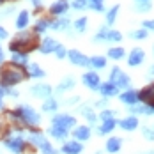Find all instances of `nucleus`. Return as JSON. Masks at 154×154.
<instances>
[{"label": "nucleus", "instance_id": "1", "mask_svg": "<svg viewBox=\"0 0 154 154\" xmlns=\"http://www.w3.org/2000/svg\"><path fill=\"white\" fill-rule=\"evenodd\" d=\"M27 69L16 64H5L0 71V87L4 89H13L14 85H18L23 78H27Z\"/></svg>", "mask_w": 154, "mask_h": 154}, {"label": "nucleus", "instance_id": "2", "mask_svg": "<svg viewBox=\"0 0 154 154\" xmlns=\"http://www.w3.org/2000/svg\"><path fill=\"white\" fill-rule=\"evenodd\" d=\"M37 48V37L34 32H29V30H23L20 32L18 35L14 37V41L9 43V50L16 53V51H21V53H30L32 50Z\"/></svg>", "mask_w": 154, "mask_h": 154}, {"label": "nucleus", "instance_id": "3", "mask_svg": "<svg viewBox=\"0 0 154 154\" xmlns=\"http://www.w3.org/2000/svg\"><path fill=\"white\" fill-rule=\"evenodd\" d=\"M14 112L20 115V119L23 121L25 128H35V126H39V122H41V115H39L32 106H29V105L18 106Z\"/></svg>", "mask_w": 154, "mask_h": 154}, {"label": "nucleus", "instance_id": "4", "mask_svg": "<svg viewBox=\"0 0 154 154\" xmlns=\"http://www.w3.org/2000/svg\"><path fill=\"white\" fill-rule=\"evenodd\" d=\"M18 135H7L5 140H4V145H5V149H9L11 152L14 154H21L25 151V145H27V142L23 140L21 137V131H16Z\"/></svg>", "mask_w": 154, "mask_h": 154}, {"label": "nucleus", "instance_id": "5", "mask_svg": "<svg viewBox=\"0 0 154 154\" xmlns=\"http://www.w3.org/2000/svg\"><path fill=\"white\" fill-rule=\"evenodd\" d=\"M110 83H113L117 89H129V85H131V80L129 76L122 73V69L121 67H112V71H110V80H108Z\"/></svg>", "mask_w": 154, "mask_h": 154}, {"label": "nucleus", "instance_id": "6", "mask_svg": "<svg viewBox=\"0 0 154 154\" xmlns=\"http://www.w3.org/2000/svg\"><path fill=\"white\" fill-rule=\"evenodd\" d=\"M51 126H57V128H62L66 131H69L71 128L76 126V119L73 115H67V113H59L51 119Z\"/></svg>", "mask_w": 154, "mask_h": 154}, {"label": "nucleus", "instance_id": "7", "mask_svg": "<svg viewBox=\"0 0 154 154\" xmlns=\"http://www.w3.org/2000/svg\"><path fill=\"white\" fill-rule=\"evenodd\" d=\"M82 82H83V85H85L87 89H91V91H99V87H101L99 75H97V73H94V71L85 73V75L82 76Z\"/></svg>", "mask_w": 154, "mask_h": 154}, {"label": "nucleus", "instance_id": "8", "mask_svg": "<svg viewBox=\"0 0 154 154\" xmlns=\"http://www.w3.org/2000/svg\"><path fill=\"white\" fill-rule=\"evenodd\" d=\"M138 101H143L147 106L152 108V112H154V82L138 92Z\"/></svg>", "mask_w": 154, "mask_h": 154}, {"label": "nucleus", "instance_id": "9", "mask_svg": "<svg viewBox=\"0 0 154 154\" xmlns=\"http://www.w3.org/2000/svg\"><path fill=\"white\" fill-rule=\"evenodd\" d=\"M67 59L73 62L75 66H82V67H87V66H89V57L83 55V53L78 51V50H69V51H67Z\"/></svg>", "mask_w": 154, "mask_h": 154}, {"label": "nucleus", "instance_id": "10", "mask_svg": "<svg viewBox=\"0 0 154 154\" xmlns=\"http://www.w3.org/2000/svg\"><path fill=\"white\" fill-rule=\"evenodd\" d=\"M30 94L35 96V97H45V99H48L51 96V87L48 83H37V85L30 87Z\"/></svg>", "mask_w": 154, "mask_h": 154}, {"label": "nucleus", "instance_id": "11", "mask_svg": "<svg viewBox=\"0 0 154 154\" xmlns=\"http://www.w3.org/2000/svg\"><path fill=\"white\" fill-rule=\"evenodd\" d=\"M69 9V2L67 0H57L50 5V14L53 16H64Z\"/></svg>", "mask_w": 154, "mask_h": 154}, {"label": "nucleus", "instance_id": "12", "mask_svg": "<svg viewBox=\"0 0 154 154\" xmlns=\"http://www.w3.org/2000/svg\"><path fill=\"white\" fill-rule=\"evenodd\" d=\"M143 59H145L143 50H142V48H133L131 53L128 55V64H129L131 67H135V66H140V64L143 62Z\"/></svg>", "mask_w": 154, "mask_h": 154}, {"label": "nucleus", "instance_id": "13", "mask_svg": "<svg viewBox=\"0 0 154 154\" xmlns=\"http://www.w3.org/2000/svg\"><path fill=\"white\" fill-rule=\"evenodd\" d=\"M57 48H59V43H57L53 37H46V39L41 41V45H39V51L45 53V55H48V53H55Z\"/></svg>", "mask_w": 154, "mask_h": 154}, {"label": "nucleus", "instance_id": "14", "mask_svg": "<svg viewBox=\"0 0 154 154\" xmlns=\"http://www.w3.org/2000/svg\"><path fill=\"white\" fill-rule=\"evenodd\" d=\"M82 151H83V145L76 140H69V142H66L62 145V152L64 154H80Z\"/></svg>", "mask_w": 154, "mask_h": 154}, {"label": "nucleus", "instance_id": "15", "mask_svg": "<svg viewBox=\"0 0 154 154\" xmlns=\"http://www.w3.org/2000/svg\"><path fill=\"white\" fill-rule=\"evenodd\" d=\"M73 137L76 138V142L80 140V143L85 142V140H89L91 138V128L89 126H76L73 129Z\"/></svg>", "mask_w": 154, "mask_h": 154}, {"label": "nucleus", "instance_id": "16", "mask_svg": "<svg viewBox=\"0 0 154 154\" xmlns=\"http://www.w3.org/2000/svg\"><path fill=\"white\" fill-rule=\"evenodd\" d=\"M119 99L122 101L124 105L135 106V105L138 103V92H137V91H126V92L121 94V97H119Z\"/></svg>", "mask_w": 154, "mask_h": 154}, {"label": "nucleus", "instance_id": "17", "mask_svg": "<svg viewBox=\"0 0 154 154\" xmlns=\"http://www.w3.org/2000/svg\"><path fill=\"white\" fill-rule=\"evenodd\" d=\"M119 128H122L124 131H135V129L138 128V119H137L135 115L126 117V119H122V121L119 122Z\"/></svg>", "mask_w": 154, "mask_h": 154}, {"label": "nucleus", "instance_id": "18", "mask_svg": "<svg viewBox=\"0 0 154 154\" xmlns=\"http://www.w3.org/2000/svg\"><path fill=\"white\" fill-rule=\"evenodd\" d=\"M29 21H30V14H29V11H20V14L16 18V29L18 30H25L27 27H29Z\"/></svg>", "mask_w": 154, "mask_h": 154}, {"label": "nucleus", "instance_id": "19", "mask_svg": "<svg viewBox=\"0 0 154 154\" xmlns=\"http://www.w3.org/2000/svg\"><path fill=\"white\" fill-rule=\"evenodd\" d=\"M121 147H122V140L119 137H112V138L106 140V151L110 154H117L121 151Z\"/></svg>", "mask_w": 154, "mask_h": 154}, {"label": "nucleus", "instance_id": "20", "mask_svg": "<svg viewBox=\"0 0 154 154\" xmlns=\"http://www.w3.org/2000/svg\"><path fill=\"white\" fill-rule=\"evenodd\" d=\"M99 92L103 94L105 97H112V96H115V94L119 92V89L113 85V83H110V82H106V83H101V87H99Z\"/></svg>", "mask_w": 154, "mask_h": 154}, {"label": "nucleus", "instance_id": "21", "mask_svg": "<svg viewBox=\"0 0 154 154\" xmlns=\"http://www.w3.org/2000/svg\"><path fill=\"white\" fill-rule=\"evenodd\" d=\"M117 126V121L115 119H110V121H103V124L97 128V133L99 135H106V133H112Z\"/></svg>", "mask_w": 154, "mask_h": 154}, {"label": "nucleus", "instance_id": "22", "mask_svg": "<svg viewBox=\"0 0 154 154\" xmlns=\"http://www.w3.org/2000/svg\"><path fill=\"white\" fill-rule=\"evenodd\" d=\"M48 133H50L55 140H66L67 135H69V131H66V129H62V128H57V126H51V128L48 129Z\"/></svg>", "mask_w": 154, "mask_h": 154}, {"label": "nucleus", "instance_id": "23", "mask_svg": "<svg viewBox=\"0 0 154 154\" xmlns=\"http://www.w3.org/2000/svg\"><path fill=\"white\" fill-rule=\"evenodd\" d=\"M11 60H13V64H16V66L25 67V66L29 64V55H27V53H21V51H16V53H13Z\"/></svg>", "mask_w": 154, "mask_h": 154}, {"label": "nucleus", "instance_id": "24", "mask_svg": "<svg viewBox=\"0 0 154 154\" xmlns=\"http://www.w3.org/2000/svg\"><path fill=\"white\" fill-rule=\"evenodd\" d=\"M27 75L30 78H43L45 76V71L41 69L39 64H30V66L27 67Z\"/></svg>", "mask_w": 154, "mask_h": 154}, {"label": "nucleus", "instance_id": "25", "mask_svg": "<svg viewBox=\"0 0 154 154\" xmlns=\"http://www.w3.org/2000/svg\"><path fill=\"white\" fill-rule=\"evenodd\" d=\"M57 108H59V103H57L55 97H48L46 101L43 103V112H46V113H53V112H57Z\"/></svg>", "mask_w": 154, "mask_h": 154}, {"label": "nucleus", "instance_id": "26", "mask_svg": "<svg viewBox=\"0 0 154 154\" xmlns=\"http://www.w3.org/2000/svg\"><path fill=\"white\" fill-rule=\"evenodd\" d=\"M50 20H45V18H41V20H37L35 21V27H34V34H43V32H46L50 29Z\"/></svg>", "mask_w": 154, "mask_h": 154}, {"label": "nucleus", "instance_id": "27", "mask_svg": "<svg viewBox=\"0 0 154 154\" xmlns=\"http://www.w3.org/2000/svg\"><path fill=\"white\" fill-rule=\"evenodd\" d=\"M80 113H82V115H83L91 124H96V121H97V115L92 112V108L91 106H82L80 108Z\"/></svg>", "mask_w": 154, "mask_h": 154}, {"label": "nucleus", "instance_id": "28", "mask_svg": "<svg viewBox=\"0 0 154 154\" xmlns=\"http://www.w3.org/2000/svg\"><path fill=\"white\" fill-rule=\"evenodd\" d=\"M89 66H92L94 69H103L106 66V59L101 57V55H96L92 59H89Z\"/></svg>", "mask_w": 154, "mask_h": 154}, {"label": "nucleus", "instance_id": "29", "mask_svg": "<svg viewBox=\"0 0 154 154\" xmlns=\"http://www.w3.org/2000/svg\"><path fill=\"white\" fill-rule=\"evenodd\" d=\"M124 55H126L124 48H110V50H108V57H110L112 60H121Z\"/></svg>", "mask_w": 154, "mask_h": 154}, {"label": "nucleus", "instance_id": "30", "mask_svg": "<svg viewBox=\"0 0 154 154\" xmlns=\"http://www.w3.org/2000/svg\"><path fill=\"white\" fill-rule=\"evenodd\" d=\"M50 27H51L53 30H64V29L69 27V20H67V18H60V20H57V21H51Z\"/></svg>", "mask_w": 154, "mask_h": 154}, {"label": "nucleus", "instance_id": "31", "mask_svg": "<svg viewBox=\"0 0 154 154\" xmlns=\"http://www.w3.org/2000/svg\"><path fill=\"white\" fill-rule=\"evenodd\" d=\"M73 87H75V80L71 76H67L60 82V85L57 87V91H59V92H64V91H69V89H73Z\"/></svg>", "mask_w": 154, "mask_h": 154}, {"label": "nucleus", "instance_id": "32", "mask_svg": "<svg viewBox=\"0 0 154 154\" xmlns=\"http://www.w3.org/2000/svg\"><path fill=\"white\" fill-rule=\"evenodd\" d=\"M105 41H110V43H119V41H122V34H121L119 30H108Z\"/></svg>", "mask_w": 154, "mask_h": 154}, {"label": "nucleus", "instance_id": "33", "mask_svg": "<svg viewBox=\"0 0 154 154\" xmlns=\"http://www.w3.org/2000/svg\"><path fill=\"white\" fill-rule=\"evenodd\" d=\"M7 135H11V128H9L7 122H5V117L0 115V140L5 138Z\"/></svg>", "mask_w": 154, "mask_h": 154}, {"label": "nucleus", "instance_id": "34", "mask_svg": "<svg viewBox=\"0 0 154 154\" xmlns=\"http://www.w3.org/2000/svg\"><path fill=\"white\" fill-rule=\"evenodd\" d=\"M117 13H119V5H113V7L106 13V23L108 25H113V23H115V20H117Z\"/></svg>", "mask_w": 154, "mask_h": 154}, {"label": "nucleus", "instance_id": "35", "mask_svg": "<svg viewBox=\"0 0 154 154\" xmlns=\"http://www.w3.org/2000/svg\"><path fill=\"white\" fill-rule=\"evenodd\" d=\"M75 30L80 32V34L87 30V18H78L76 21H75Z\"/></svg>", "mask_w": 154, "mask_h": 154}, {"label": "nucleus", "instance_id": "36", "mask_svg": "<svg viewBox=\"0 0 154 154\" xmlns=\"http://www.w3.org/2000/svg\"><path fill=\"white\" fill-rule=\"evenodd\" d=\"M135 9L138 13H147V11H151V2H137Z\"/></svg>", "mask_w": 154, "mask_h": 154}, {"label": "nucleus", "instance_id": "37", "mask_svg": "<svg viewBox=\"0 0 154 154\" xmlns=\"http://www.w3.org/2000/svg\"><path fill=\"white\" fill-rule=\"evenodd\" d=\"M142 133H143L145 140H149V142H152V140H154V128L143 126V128H142Z\"/></svg>", "mask_w": 154, "mask_h": 154}, {"label": "nucleus", "instance_id": "38", "mask_svg": "<svg viewBox=\"0 0 154 154\" xmlns=\"http://www.w3.org/2000/svg\"><path fill=\"white\" fill-rule=\"evenodd\" d=\"M106 32H108V27H101V30H99L97 34H96V35H94V43L105 41V37H106Z\"/></svg>", "mask_w": 154, "mask_h": 154}, {"label": "nucleus", "instance_id": "39", "mask_svg": "<svg viewBox=\"0 0 154 154\" xmlns=\"http://www.w3.org/2000/svg\"><path fill=\"white\" fill-rule=\"evenodd\" d=\"M99 117H101L103 121H110V119H115V110H103V112L99 113Z\"/></svg>", "mask_w": 154, "mask_h": 154}, {"label": "nucleus", "instance_id": "40", "mask_svg": "<svg viewBox=\"0 0 154 154\" xmlns=\"http://www.w3.org/2000/svg\"><path fill=\"white\" fill-rule=\"evenodd\" d=\"M39 151H41L43 154H57V151H55V147H53V145H51L50 142H46V143H45V145H43V147H41Z\"/></svg>", "mask_w": 154, "mask_h": 154}, {"label": "nucleus", "instance_id": "41", "mask_svg": "<svg viewBox=\"0 0 154 154\" xmlns=\"http://www.w3.org/2000/svg\"><path fill=\"white\" fill-rule=\"evenodd\" d=\"M73 9H85L89 7V0H73Z\"/></svg>", "mask_w": 154, "mask_h": 154}, {"label": "nucleus", "instance_id": "42", "mask_svg": "<svg viewBox=\"0 0 154 154\" xmlns=\"http://www.w3.org/2000/svg\"><path fill=\"white\" fill-rule=\"evenodd\" d=\"M133 39H145L147 37V30H143V29H140V30H133L129 34Z\"/></svg>", "mask_w": 154, "mask_h": 154}, {"label": "nucleus", "instance_id": "43", "mask_svg": "<svg viewBox=\"0 0 154 154\" xmlns=\"http://www.w3.org/2000/svg\"><path fill=\"white\" fill-rule=\"evenodd\" d=\"M55 55H57V59H66V57H67V50L59 45V48L55 50Z\"/></svg>", "mask_w": 154, "mask_h": 154}, {"label": "nucleus", "instance_id": "44", "mask_svg": "<svg viewBox=\"0 0 154 154\" xmlns=\"http://www.w3.org/2000/svg\"><path fill=\"white\" fill-rule=\"evenodd\" d=\"M142 25H143V30H152L154 32V20H145Z\"/></svg>", "mask_w": 154, "mask_h": 154}, {"label": "nucleus", "instance_id": "45", "mask_svg": "<svg viewBox=\"0 0 154 154\" xmlns=\"http://www.w3.org/2000/svg\"><path fill=\"white\" fill-rule=\"evenodd\" d=\"M89 7L94 9V11H97V13H103L105 11V5L103 4H89Z\"/></svg>", "mask_w": 154, "mask_h": 154}, {"label": "nucleus", "instance_id": "46", "mask_svg": "<svg viewBox=\"0 0 154 154\" xmlns=\"http://www.w3.org/2000/svg\"><path fill=\"white\" fill-rule=\"evenodd\" d=\"M7 96H11V97H18V92H16L14 89H4Z\"/></svg>", "mask_w": 154, "mask_h": 154}, {"label": "nucleus", "instance_id": "47", "mask_svg": "<svg viewBox=\"0 0 154 154\" xmlns=\"http://www.w3.org/2000/svg\"><path fill=\"white\" fill-rule=\"evenodd\" d=\"M66 105H75V103H78V97H71V99H67V101H64Z\"/></svg>", "mask_w": 154, "mask_h": 154}, {"label": "nucleus", "instance_id": "48", "mask_svg": "<svg viewBox=\"0 0 154 154\" xmlns=\"http://www.w3.org/2000/svg\"><path fill=\"white\" fill-rule=\"evenodd\" d=\"M5 37H7V32H5V29H2V27H0V41H2V39H5Z\"/></svg>", "mask_w": 154, "mask_h": 154}, {"label": "nucleus", "instance_id": "49", "mask_svg": "<svg viewBox=\"0 0 154 154\" xmlns=\"http://www.w3.org/2000/svg\"><path fill=\"white\" fill-rule=\"evenodd\" d=\"M30 2L34 4V7H37V9H39V7L43 5V4H41V0H30Z\"/></svg>", "mask_w": 154, "mask_h": 154}, {"label": "nucleus", "instance_id": "50", "mask_svg": "<svg viewBox=\"0 0 154 154\" xmlns=\"http://www.w3.org/2000/svg\"><path fill=\"white\" fill-rule=\"evenodd\" d=\"M105 0H89V4H103Z\"/></svg>", "mask_w": 154, "mask_h": 154}, {"label": "nucleus", "instance_id": "51", "mask_svg": "<svg viewBox=\"0 0 154 154\" xmlns=\"http://www.w3.org/2000/svg\"><path fill=\"white\" fill-rule=\"evenodd\" d=\"M4 94H5V91H4V87H0V99L4 97Z\"/></svg>", "mask_w": 154, "mask_h": 154}, {"label": "nucleus", "instance_id": "52", "mask_svg": "<svg viewBox=\"0 0 154 154\" xmlns=\"http://www.w3.org/2000/svg\"><path fill=\"white\" fill-rule=\"evenodd\" d=\"M2 59H4V55H2V48H0V64H2Z\"/></svg>", "mask_w": 154, "mask_h": 154}, {"label": "nucleus", "instance_id": "53", "mask_svg": "<svg viewBox=\"0 0 154 154\" xmlns=\"http://www.w3.org/2000/svg\"><path fill=\"white\" fill-rule=\"evenodd\" d=\"M2 108H4V105H2V99H0V110H2Z\"/></svg>", "mask_w": 154, "mask_h": 154}, {"label": "nucleus", "instance_id": "54", "mask_svg": "<svg viewBox=\"0 0 154 154\" xmlns=\"http://www.w3.org/2000/svg\"><path fill=\"white\" fill-rule=\"evenodd\" d=\"M151 73H152V75H154V66H152V67H151Z\"/></svg>", "mask_w": 154, "mask_h": 154}, {"label": "nucleus", "instance_id": "55", "mask_svg": "<svg viewBox=\"0 0 154 154\" xmlns=\"http://www.w3.org/2000/svg\"><path fill=\"white\" fill-rule=\"evenodd\" d=\"M137 2H149V0H137Z\"/></svg>", "mask_w": 154, "mask_h": 154}, {"label": "nucleus", "instance_id": "56", "mask_svg": "<svg viewBox=\"0 0 154 154\" xmlns=\"http://www.w3.org/2000/svg\"><path fill=\"white\" fill-rule=\"evenodd\" d=\"M4 2H5V0H0V5H2V4H4Z\"/></svg>", "mask_w": 154, "mask_h": 154}, {"label": "nucleus", "instance_id": "57", "mask_svg": "<svg viewBox=\"0 0 154 154\" xmlns=\"http://www.w3.org/2000/svg\"><path fill=\"white\" fill-rule=\"evenodd\" d=\"M149 154H154V151H151V152H149Z\"/></svg>", "mask_w": 154, "mask_h": 154}, {"label": "nucleus", "instance_id": "58", "mask_svg": "<svg viewBox=\"0 0 154 154\" xmlns=\"http://www.w3.org/2000/svg\"><path fill=\"white\" fill-rule=\"evenodd\" d=\"M96 154H101V152H96Z\"/></svg>", "mask_w": 154, "mask_h": 154}]
</instances>
